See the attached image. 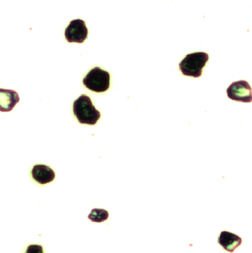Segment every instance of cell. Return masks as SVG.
I'll return each instance as SVG.
<instances>
[{
  "mask_svg": "<svg viewBox=\"0 0 252 253\" xmlns=\"http://www.w3.org/2000/svg\"><path fill=\"white\" fill-rule=\"evenodd\" d=\"M229 99L241 103H252V87L247 81L232 83L227 89Z\"/></svg>",
  "mask_w": 252,
  "mask_h": 253,
  "instance_id": "cell-5",
  "label": "cell"
},
{
  "mask_svg": "<svg viewBox=\"0 0 252 253\" xmlns=\"http://www.w3.org/2000/svg\"><path fill=\"white\" fill-rule=\"evenodd\" d=\"M18 93L14 90L0 88V111L10 112L19 103Z\"/></svg>",
  "mask_w": 252,
  "mask_h": 253,
  "instance_id": "cell-7",
  "label": "cell"
},
{
  "mask_svg": "<svg viewBox=\"0 0 252 253\" xmlns=\"http://www.w3.org/2000/svg\"><path fill=\"white\" fill-rule=\"evenodd\" d=\"M109 217V213L107 211L103 209H93L88 215L89 220L95 223H102Z\"/></svg>",
  "mask_w": 252,
  "mask_h": 253,
  "instance_id": "cell-9",
  "label": "cell"
},
{
  "mask_svg": "<svg viewBox=\"0 0 252 253\" xmlns=\"http://www.w3.org/2000/svg\"><path fill=\"white\" fill-rule=\"evenodd\" d=\"M65 37L69 43H84L88 37V29L83 19H74L70 21L66 28Z\"/></svg>",
  "mask_w": 252,
  "mask_h": 253,
  "instance_id": "cell-4",
  "label": "cell"
},
{
  "mask_svg": "<svg viewBox=\"0 0 252 253\" xmlns=\"http://www.w3.org/2000/svg\"><path fill=\"white\" fill-rule=\"evenodd\" d=\"M218 243L227 252L233 253L242 244V238L234 233H231L227 230H223L220 233V236L218 238Z\"/></svg>",
  "mask_w": 252,
  "mask_h": 253,
  "instance_id": "cell-8",
  "label": "cell"
},
{
  "mask_svg": "<svg viewBox=\"0 0 252 253\" xmlns=\"http://www.w3.org/2000/svg\"><path fill=\"white\" fill-rule=\"evenodd\" d=\"M110 74L99 67L93 68L83 79L84 85L93 92L103 93L110 87Z\"/></svg>",
  "mask_w": 252,
  "mask_h": 253,
  "instance_id": "cell-3",
  "label": "cell"
},
{
  "mask_svg": "<svg viewBox=\"0 0 252 253\" xmlns=\"http://www.w3.org/2000/svg\"><path fill=\"white\" fill-rule=\"evenodd\" d=\"M73 113L82 125L94 126L101 119V113L86 95H81L73 103Z\"/></svg>",
  "mask_w": 252,
  "mask_h": 253,
  "instance_id": "cell-1",
  "label": "cell"
},
{
  "mask_svg": "<svg viewBox=\"0 0 252 253\" xmlns=\"http://www.w3.org/2000/svg\"><path fill=\"white\" fill-rule=\"evenodd\" d=\"M208 61L209 54L206 52L190 53L180 62L179 69L185 76L199 78Z\"/></svg>",
  "mask_w": 252,
  "mask_h": 253,
  "instance_id": "cell-2",
  "label": "cell"
},
{
  "mask_svg": "<svg viewBox=\"0 0 252 253\" xmlns=\"http://www.w3.org/2000/svg\"><path fill=\"white\" fill-rule=\"evenodd\" d=\"M32 176L37 183L46 185L54 180L55 173L50 167H48L46 165L38 164V165H35V167L33 168Z\"/></svg>",
  "mask_w": 252,
  "mask_h": 253,
  "instance_id": "cell-6",
  "label": "cell"
}]
</instances>
